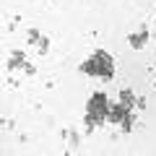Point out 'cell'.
Instances as JSON below:
<instances>
[{
  "mask_svg": "<svg viewBox=\"0 0 156 156\" xmlns=\"http://www.w3.org/2000/svg\"><path fill=\"white\" fill-rule=\"evenodd\" d=\"M104 107H107V101H104V96H94L91 99V107H89V120L91 122H96V117H99V122H101V117H104Z\"/></svg>",
  "mask_w": 156,
  "mask_h": 156,
  "instance_id": "1",
  "label": "cell"
}]
</instances>
